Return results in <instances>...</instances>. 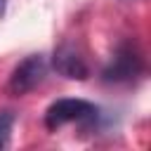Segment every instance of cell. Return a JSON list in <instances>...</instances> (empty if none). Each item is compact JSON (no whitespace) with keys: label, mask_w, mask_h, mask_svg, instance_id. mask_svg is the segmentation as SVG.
<instances>
[{"label":"cell","mask_w":151,"mask_h":151,"mask_svg":"<svg viewBox=\"0 0 151 151\" xmlns=\"http://www.w3.org/2000/svg\"><path fill=\"white\" fill-rule=\"evenodd\" d=\"M99 118V109L85 99H57L45 111L47 130H59L68 123H94Z\"/></svg>","instance_id":"1"},{"label":"cell","mask_w":151,"mask_h":151,"mask_svg":"<svg viewBox=\"0 0 151 151\" xmlns=\"http://www.w3.org/2000/svg\"><path fill=\"white\" fill-rule=\"evenodd\" d=\"M144 61L134 42H123L116 47L113 57L101 71V78L106 83H132L137 76H142Z\"/></svg>","instance_id":"2"},{"label":"cell","mask_w":151,"mask_h":151,"mask_svg":"<svg viewBox=\"0 0 151 151\" xmlns=\"http://www.w3.org/2000/svg\"><path fill=\"white\" fill-rule=\"evenodd\" d=\"M45 73H47V61L42 54H31L26 57L9 76V83H7V90L9 94L14 97H21V94H28L33 92L42 80H45Z\"/></svg>","instance_id":"3"},{"label":"cell","mask_w":151,"mask_h":151,"mask_svg":"<svg viewBox=\"0 0 151 151\" xmlns=\"http://www.w3.org/2000/svg\"><path fill=\"white\" fill-rule=\"evenodd\" d=\"M52 66L57 73H61L64 78H71V80H85L90 76V66H87L83 52L71 42L57 47V52L52 57Z\"/></svg>","instance_id":"4"},{"label":"cell","mask_w":151,"mask_h":151,"mask_svg":"<svg viewBox=\"0 0 151 151\" xmlns=\"http://www.w3.org/2000/svg\"><path fill=\"white\" fill-rule=\"evenodd\" d=\"M12 127H14V113L0 111V149H7L12 142Z\"/></svg>","instance_id":"5"},{"label":"cell","mask_w":151,"mask_h":151,"mask_svg":"<svg viewBox=\"0 0 151 151\" xmlns=\"http://www.w3.org/2000/svg\"><path fill=\"white\" fill-rule=\"evenodd\" d=\"M5 7H7V0H0V17L5 14Z\"/></svg>","instance_id":"6"}]
</instances>
